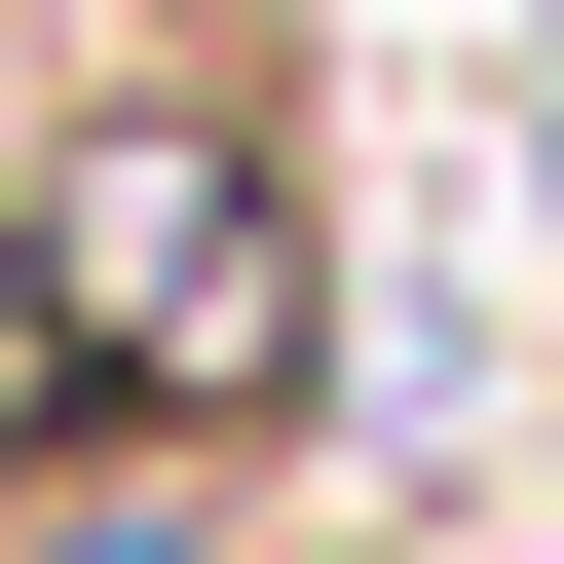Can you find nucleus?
I'll use <instances>...</instances> for the list:
<instances>
[{"mask_svg": "<svg viewBox=\"0 0 564 564\" xmlns=\"http://www.w3.org/2000/svg\"><path fill=\"white\" fill-rule=\"evenodd\" d=\"M0 302H39V414H151V452H263L339 377V226H302V113H263L226 39L76 76L39 188H0Z\"/></svg>", "mask_w": 564, "mask_h": 564, "instance_id": "obj_1", "label": "nucleus"}, {"mask_svg": "<svg viewBox=\"0 0 564 564\" xmlns=\"http://www.w3.org/2000/svg\"><path fill=\"white\" fill-rule=\"evenodd\" d=\"M0 564H263V452H151V414H39V452H0Z\"/></svg>", "mask_w": 564, "mask_h": 564, "instance_id": "obj_2", "label": "nucleus"}]
</instances>
